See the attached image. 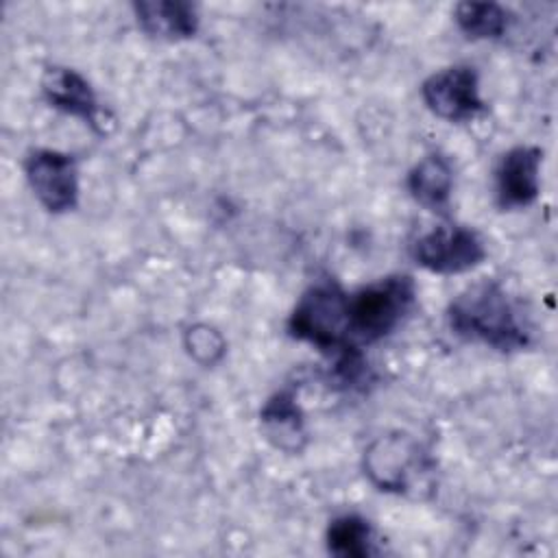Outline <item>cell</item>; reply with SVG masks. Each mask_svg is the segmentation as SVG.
Here are the masks:
<instances>
[{"label":"cell","mask_w":558,"mask_h":558,"mask_svg":"<svg viewBox=\"0 0 558 558\" xmlns=\"http://www.w3.org/2000/svg\"><path fill=\"white\" fill-rule=\"evenodd\" d=\"M543 150L538 146H514L497 163L495 194L501 209H525L541 194Z\"/></svg>","instance_id":"obj_8"},{"label":"cell","mask_w":558,"mask_h":558,"mask_svg":"<svg viewBox=\"0 0 558 558\" xmlns=\"http://www.w3.org/2000/svg\"><path fill=\"white\" fill-rule=\"evenodd\" d=\"M408 190L412 198L429 211H445L453 190V170L447 157L432 153L423 157L408 174Z\"/></svg>","instance_id":"obj_12"},{"label":"cell","mask_w":558,"mask_h":558,"mask_svg":"<svg viewBox=\"0 0 558 558\" xmlns=\"http://www.w3.org/2000/svg\"><path fill=\"white\" fill-rule=\"evenodd\" d=\"M133 11L144 33L157 39L181 41L198 31L196 7L185 0H140Z\"/></svg>","instance_id":"obj_10"},{"label":"cell","mask_w":558,"mask_h":558,"mask_svg":"<svg viewBox=\"0 0 558 558\" xmlns=\"http://www.w3.org/2000/svg\"><path fill=\"white\" fill-rule=\"evenodd\" d=\"M447 323L458 338L501 353L521 351L530 344L527 327L497 281L486 279L460 292L447 307Z\"/></svg>","instance_id":"obj_1"},{"label":"cell","mask_w":558,"mask_h":558,"mask_svg":"<svg viewBox=\"0 0 558 558\" xmlns=\"http://www.w3.org/2000/svg\"><path fill=\"white\" fill-rule=\"evenodd\" d=\"M412 255L436 275H460L484 262L486 248L477 231L462 225H440L416 238Z\"/></svg>","instance_id":"obj_5"},{"label":"cell","mask_w":558,"mask_h":558,"mask_svg":"<svg viewBox=\"0 0 558 558\" xmlns=\"http://www.w3.org/2000/svg\"><path fill=\"white\" fill-rule=\"evenodd\" d=\"M41 92L50 107L74 116L89 124L96 133H102L100 105L92 85L72 68L52 65L44 72Z\"/></svg>","instance_id":"obj_9"},{"label":"cell","mask_w":558,"mask_h":558,"mask_svg":"<svg viewBox=\"0 0 558 558\" xmlns=\"http://www.w3.org/2000/svg\"><path fill=\"white\" fill-rule=\"evenodd\" d=\"M327 549L340 558H364L375 554L371 523L360 514L336 517L327 527Z\"/></svg>","instance_id":"obj_13"},{"label":"cell","mask_w":558,"mask_h":558,"mask_svg":"<svg viewBox=\"0 0 558 558\" xmlns=\"http://www.w3.org/2000/svg\"><path fill=\"white\" fill-rule=\"evenodd\" d=\"M456 22L471 39H499L508 31L510 13L497 2H460Z\"/></svg>","instance_id":"obj_14"},{"label":"cell","mask_w":558,"mask_h":558,"mask_svg":"<svg viewBox=\"0 0 558 558\" xmlns=\"http://www.w3.org/2000/svg\"><path fill=\"white\" fill-rule=\"evenodd\" d=\"M28 185L50 214L72 211L78 203V170L68 153L39 148L24 161Z\"/></svg>","instance_id":"obj_7"},{"label":"cell","mask_w":558,"mask_h":558,"mask_svg":"<svg viewBox=\"0 0 558 558\" xmlns=\"http://www.w3.org/2000/svg\"><path fill=\"white\" fill-rule=\"evenodd\" d=\"M434 462L421 445L401 432L375 438L364 451V473L386 493L410 495L427 484Z\"/></svg>","instance_id":"obj_4"},{"label":"cell","mask_w":558,"mask_h":558,"mask_svg":"<svg viewBox=\"0 0 558 558\" xmlns=\"http://www.w3.org/2000/svg\"><path fill=\"white\" fill-rule=\"evenodd\" d=\"M427 109L447 122H469L486 111L477 72L471 65H451L434 72L421 85Z\"/></svg>","instance_id":"obj_6"},{"label":"cell","mask_w":558,"mask_h":558,"mask_svg":"<svg viewBox=\"0 0 558 558\" xmlns=\"http://www.w3.org/2000/svg\"><path fill=\"white\" fill-rule=\"evenodd\" d=\"M185 347H187L190 355L205 366L216 364L225 355V340L209 325L190 327L185 333Z\"/></svg>","instance_id":"obj_15"},{"label":"cell","mask_w":558,"mask_h":558,"mask_svg":"<svg viewBox=\"0 0 558 558\" xmlns=\"http://www.w3.org/2000/svg\"><path fill=\"white\" fill-rule=\"evenodd\" d=\"M288 333L331 357L357 347L349 338V294L331 279L310 286L288 318Z\"/></svg>","instance_id":"obj_2"},{"label":"cell","mask_w":558,"mask_h":558,"mask_svg":"<svg viewBox=\"0 0 558 558\" xmlns=\"http://www.w3.org/2000/svg\"><path fill=\"white\" fill-rule=\"evenodd\" d=\"M266 438L286 453H299L305 447L307 432L303 412L292 390H281L266 401L259 412Z\"/></svg>","instance_id":"obj_11"},{"label":"cell","mask_w":558,"mask_h":558,"mask_svg":"<svg viewBox=\"0 0 558 558\" xmlns=\"http://www.w3.org/2000/svg\"><path fill=\"white\" fill-rule=\"evenodd\" d=\"M416 286L408 275H388L349 294V338L373 344L390 336L414 305Z\"/></svg>","instance_id":"obj_3"}]
</instances>
